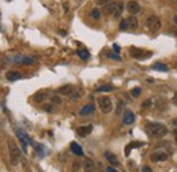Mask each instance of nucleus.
Masks as SVG:
<instances>
[{
  "mask_svg": "<svg viewBox=\"0 0 177 172\" xmlns=\"http://www.w3.org/2000/svg\"><path fill=\"white\" fill-rule=\"evenodd\" d=\"M143 144L142 142H132V144H129L127 148H125V156H128L129 153H131V149H133V148H139V146H142Z\"/></svg>",
  "mask_w": 177,
  "mask_h": 172,
  "instance_id": "5701e85b",
  "label": "nucleus"
},
{
  "mask_svg": "<svg viewBox=\"0 0 177 172\" xmlns=\"http://www.w3.org/2000/svg\"><path fill=\"white\" fill-rule=\"evenodd\" d=\"M104 156H105L106 161L111 164V165H119V160H117V157H116V156H115L113 153H112V152L106 150L105 153H104Z\"/></svg>",
  "mask_w": 177,
  "mask_h": 172,
  "instance_id": "f8f14e48",
  "label": "nucleus"
},
{
  "mask_svg": "<svg viewBox=\"0 0 177 172\" xmlns=\"http://www.w3.org/2000/svg\"><path fill=\"white\" fill-rule=\"evenodd\" d=\"M142 172H153V171H151V168L149 165H145V167L142 168Z\"/></svg>",
  "mask_w": 177,
  "mask_h": 172,
  "instance_id": "4c0bfd02",
  "label": "nucleus"
},
{
  "mask_svg": "<svg viewBox=\"0 0 177 172\" xmlns=\"http://www.w3.org/2000/svg\"><path fill=\"white\" fill-rule=\"evenodd\" d=\"M91 17H93L94 19H100V17H101L100 10H98V8H93V10H91Z\"/></svg>",
  "mask_w": 177,
  "mask_h": 172,
  "instance_id": "473e14b6",
  "label": "nucleus"
},
{
  "mask_svg": "<svg viewBox=\"0 0 177 172\" xmlns=\"http://www.w3.org/2000/svg\"><path fill=\"white\" fill-rule=\"evenodd\" d=\"M173 135H174V141H176V144H177V128L173 131Z\"/></svg>",
  "mask_w": 177,
  "mask_h": 172,
  "instance_id": "79ce46f5",
  "label": "nucleus"
},
{
  "mask_svg": "<svg viewBox=\"0 0 177 172\" xmlns=\"http://www.w3.org/2000/svg\"><path fill=\"white\" fill-rule=\"evenodd\" d=\"M8 150H10V159H11V164L12 165H17L19 163V159H21V150L18 148L12 141H8Z\"/></svg>",
  "mask_w": 177,
  "mask_h": 172,
  "instance_id": "f03ea898",
  "label": "nucleus"
},
{
  "mask_svg": "<svg viewBox=\"0 0 177 172\" xmlns=\"http://www.w3.org/2000/svg\"><path fill=\"white\" fill-rule=\"evenodd\" d=\"M113 49H115V52L117 55H119V52H120V46L117 45V44H113Z\"/></svg>",
  "mask_w": 177,
  "mask_h": 172,
  "instance_id": "58836bf2",
  "label": "nucleus"
},
{
  "mask_svg": "<svg viewBox=\"0 0 177 172\" xmlns=\"http://www.w3.org/2000/svg\"><path fill=\"white\" fill-rule=\"evenodd\" d=\"M133 122H135V113H133L132 111L127 109V111L124 112V115H123V124L129 126V124H132Z\"/></svg>",
  "mask_w": 177,
  "mask_h": 172,
  "instance_id": "6e6552de",
  "label": "nucleus"
},
{
  "mask_svg": "<svg viewBox=\"0 0 177 172\" xmlns=\"http://www.w3.org/2000/svg\"><path fill=\"white\" fill-rule=\"evenodd\" d=\"M123 10H124V3L123 1H117V8H116L113 17H115V18H119L120 15H121V12H123Z\"/></svg>",
  "mask_w": 177,
  "mask_h": 172,
  "instance_id": "4be33fe9",
  "label": "nucleus"
},
{
  "mask_svg": "<svg viewBox=\"0 0 177 172\" xmlns=\"http://www.w3.org/2000/svg\"><path fill=\"white\" fill-rule=\"evenodd\" d=\"M72 90H74V86L72 85H63L57 89V92L63 96H70L72 93Z\"/></svg>",
  "mask_w": 177,
  "mask_h": 172,
  "instance_id": "a211bd4d",
  "label": "nucleus"
},
{
  "mask_svg": "<svg viewBox=\"0 0 177 172\" xmlns=\"http://www.w3.org/2000/svg\"><path fill=\"white\" fill-rule=\"evenodd\" d=\"M21 146H22V150L26 153V152H27V144L25 142V141H21Z\"/></svg>",
  "mask_w": 177,
  "mask_h": 172,
  "instance_id": "e433bc0d",
  "label": "nucleus"
},
{
  "mask_svg": "<svg viewBox=\"0 0 177 172\" xmlns=\"http://www.w3.org/2000/svg\"><path fill=\"white\" fill-rule=\"evenodd\" d=\"M44 109L46 111V112H55L56 109H55V105L53 104H45L44 105Z\"/></svg>",
  "mask_w": 177,
  "mask_h": 172,
  "instance_id": "72a5a7b5",
  "label": "nucleus"
},
{
  "mask_svg": "<svg viewBox=\"0 0 177 172\" xmlns=\"http://www.w3.org/2000/svg\"><path fill=\"white\" fill-rule=\"evenodd\" d=\"M174 103H177V94L174 96Z\"/></svg>",
  "mask_w": 177,
  "mask_h": 172,
  "instance_id": "49530a36",
  "label": "nucleus"
},
{
  "mask_svg": "<svg viewBox=\"0 0 177 172\" xmlns=\"http://www.w3.org/2000/svg\"><path fill=\"white\" fill-rule=\"evenodd\" d=\"M34 148L37 149V152H38V154H40L41 157H44V154H45V152H44V146H42V145H38V144L35 145V144H34Z\"/></svg>",
  "mask_w": 177,
  "mask_h": 172,
  "instance_id": "2f4dec72",
  "label": "nucleus"
},
{
  "mask_svg": "<svg viewBox=\"0 0 177 172\" xmlns=\"http://www.w3.org/2000/svg\"><path fill=\"white\" fill-rule=\"evenodd\" d=\"M123 101H120V103H119V108H117V113H119L120 112V111H121V108H123Z\"/></svg>",
  "mask_w": 177,
  "mask_h": 172,
  "instance_id": "a19ab883",
  "label": "nucleus"
},
{
  "mask_svg": "<svg viewBox=\"0 0 177 172\" xmlns=\"http://www.w3.org/2000/svg\"><path fill=\"white\" fill-rule=\"evenodd\" d=\"M82 167H83L84 172H95V164L91 159H84L83 163H82Z\"/></svg>",
  "mask_w": 177,
  "mask_h": 172,
  "instance_id": "1a4fd4ad",
  "label": "nucleus"
},
{
  "mask_svg": "<svg viewBox=\"0 0 177 172\" xmlns=\"http://www.w3.org/2000/svg\"><path fill=\"white\" fill-rule=\"evenodd\" d=\"M113 90H115V86H112V85H102L100 87H97L98 93H111Z\"/></svg>",
  "mask_w": 177,
  "mask_h": 172,
  "instance_id": "aec40b11",
  "label": "nucleus"
},
{
  "mask_svg": "<svg viewBox=\"0 0 177 172\" xmlns=\"http://www.w3.org/2000/svg\"><path fill=\"white\" fill-rule=\"evenodd\" d=\"M127 10H128L129 14H132V15H136L139 11H140V6L138 1L132 0V1H128V4H127Z\"/></svg>",
  "mask_w": 177,
  "mask_h": 172,
  "instance_id": "9d476101",
  "label": "nucleus"
},
{
  "mask_svg": "<svg viewBox=\"0 0 177 172\" xmlns=\"http://www.w3.org/2000/svg\"><path fill=\"white\" fill-rule=\"evenodd\" d=\"M119 27H120V30H128V23H127V18H124V19H121V22H120V25H119Z\"/></svg>",
  "mask_w": 177,
  "mask_h": 172,
  "instance_id": "cd10ccee",
  "label": "nucleus"
},
{
  "mask_svg": "<svg viewBox=\"0 0 177 172\" xmlns=\"http://www.w3.org/2000/svg\"><path fill=\"white\" fill-rule=\"evenodd\" d=\"M94 109H95V107H94V104H87L84 105L83 108L80 109V116H88V115H91V113L94 112Z\"/></svg>",
  "mask_w": 177,
  "mask_h": 172,
  "instance_id": "dca6fc26",
  "label": "nucleus"
},
{
  "mask_svg": "<svg viewBox=\"0 0 177 172\" xmlns=\"http://www.w3.org/2000/svg\"><path fill=\"white\" fill-rule=\"evenodd\" d=\"M142 93V89L140 87H133L132 90H131V96H132L133 98H136V97H139Z\"/></svg>",
  "mask_w": 177,
  "mask_h": 172,
  "instance_id": "c756f323",
  "label": "nucleus"
},
{
  "mask_svg": "<svg viewBox=\"0 0 177 172\" xmlns=\"http://www.w3.org/2000/svg\"><path fill=\"white\" fill-rule=\"evenodd\" d=\"M153 68H154V70H158V71H164V73H166L169 70L168 66H165L164 63H155L154 66H153Z\"/></svg>",
  "mask_w": 177,
  "mask_h": 172,
  "instance_id": "393cba45",
  "label": "nucleus"
},
{
  "mask_svg": "<svg viewBox=\"0 0 177 172\" xmlns=\"http://www.w3.org/2000/svg\"><path fill=\"white\" fill-rule=\"evenodd\" d=\"M80 96H82V90L80 89H75L74 87V90H72V93H71L68 97H70L72 101H76V100H79L80 98Z\"/></svg>",
  "mask_w": 177,
  "mask_h": 172,
  "instance_id": "412c9836",
  "label": "nucleus"
},
{
  "mask_svg": "<svg viewBox=\"0 0 177 172\" xmlns=\"http://www.w3.org/2000/svg\"><path fill=\"white\" fill-rule=\"evenodd\" d=\"M105 55H106V56H108V58H109V59L119 60V62H120V60H121V58H120V56H119V55H117V53H112V52H108V51H106V52H105Z\"/></svg>",
  "mask_w": 177,
  "mask_h": 172,
  "instance_id": "c85d7f7f",
  "label": "nucleus"
},
{
  "mask_svg": "<svg viewBox=\"0 0 177 172\" xmlns=\"http://www.w3.org/2000/svg\"><path fill=\"white\" fill-rule=\"evenodd\" d=\"M11 62L17 64H25V66H30V64H34L37 60L31 56H23V55H15L14 58H11Z\"/></svg>",
  "mask_w": 177,
  "mask_h": 172,
  "instance_id": "39448f33",
  "label": "nucleus"
},
{
  "mask_svg": "<svg viewBox=\"0 0 177 172\" xmlns=\"http://www.w3.org/2000/svg\"><path fill=\"white\" fill-rule=\"evenodd\" d=\"M80 165H82V164H80V161H74V163H72V172H79V169H80Z\"/></svg>",
  "mask_w": 177,
  "mask_h": 172,
  "instance_id": "7c9ffc66",
  "label": "nucleus"
},
{
  "mask_svg": "<svg viewBox=\"0 0 177 172\" xmlns=\"http://www.w3.org/2000/svg\"><path fill=\"white\" fill-rule=\"evenodd\" d=\"M17 137L19 138V141H25L26 144H29V145H33L34 146V142L31 141V138L29 135H27L26 132H23L22 130H17Z\"/></svg>",
  "mask_w": 177,
  "mask_h": 172,
  "instance_id": "ddd939ff",
  "label": "nucleus"
},
{
  "mask_svg": "<svg viewBox=\"0 0 177 172\" xmlns=\"http://www.w3.org/2000/svg\"><path fill=\"white\" fill-rule=\"evenodd\" d=\"M146 25L147 27H149V30H151V32H158L159 29H161V26H162V22H161V19L157 17V15H151V17H149L146 21Z\"/></svg>",
  "mask_w": 177,
  "mask_h": 172,
  "instance_id": "20e7f679",
  "label": "nucleus"
},
{
  "mask_svg": "<svg viewBox=\"0 0 177 172\" xmlns=\"http://www.w3.org/2000/svg\"><path fill=\"white\" fill-rule=\"evenodd\" d=\"M116 8H117V1H111V3L105 4V7H104V12H105L106 15H113L115 11H116Z\"/></svg>",
  "mask_w": 177,
  "mask_h": 172,
  "instance_id": "9b49d317",
  "label": "nucleus"
},
{
  "mask_svg": "<svg viewBox=\"0 0 177 172\" xmlns=\"http://www.w3.org/2000/svg\"><path fill=\"white\" fill-rule=\"evenodd\" d=\"M145 130H146L147 134L150 137H153V138H162V137H165L168 134V128H166V126L162 124V123H155V122L146 123Z\"/></svg>",
  "mask_w": 177,
  "mask_h": 172,
  "instance_id": "f257e3e1",
  "label": "nucleus"
},
{
  "mask_svg": "<svg viewBox=\"0 0 177 172\" xmlns=\"http://www.w3.org/2000/svg\"><path fill=\"white\" fill-rule=\"evenodd\" d=\"M173 21H174V23L177 25V15H174V17H173Z\"/></svg>",
  "mask_w": 177,
  "mask_h": 172,
  "instance_id": "37998d69",
  "label": "nucleus"
},
{
  "mask_svg": "<svg viewBox=\"0 0 177 172\" xmlns=\"http://www.w3.org/2000/svg\"><path fill=\"white\" fill-rule=\"evenodd\" d=\"M127 23H128V30H136L138 29V19L135 15H131L127 18Z\"/></svg>",
  "mask_w": 177,
  "mask_h": 172,
  "instance_id": "6ab92c4d",
  "label": "nucleus"
},
{
  "mask_svg": "<svg viewBox=\"0 0 177 172\" xmlns=\"http://www.w3.org/2000/svg\"><path fill=\"white\" fill-rule=\"evenodd\" d=\"M93 131V124H87V126H82L78 128V134L80 137H87L90 132Z\"/></svg>",
  "mask_w": 177,
  "mask_h": 172,
  "instance_id": "4468645a",
  "label": "nucleus"
},
{
  "mask_svg": "<svg viewBox=\"0 0 177 172\" xmlns=\"http://www.w3.org/2000/svg\"><path fill=\"white\" fill-rule=\"evenodd\" d=\"M98 107H100V109H101L104 113H109V112H112V109H113L112 100L109 98V97H106V96L98 98Z\"/></svg>",
  "mask_w": 177,
  "mask_h": 172,
  "instance_id": "7ed1b4c3",
  "label": "nucleus"
},
{
  "mask_svg": "<svg viewBox=\"0 0 177 172\" xmlns=\"http://www.w3.org/2000/svg\"><path fill=\"white\" fill-rule=\"evenodd\" d=\"M76 53H78V56H79L82 60H88V58H90V53H88L86 49H79L76 51Z\"/></svg>",
  "mask_w": 177,
  "mask_h": 172,
  "instance_id": "b1692460",
  "label": "nucleus"
},
{
  "mask_svg": "<svg viewBox=\"0 0 177 172\" xmlns=\"http://www.w3.org/2000/svg\"><path fill=\"white\" fill-rule=\"evenodd\" d=\"M151 161H154V163H161V161H166L168 160V154L165 153V152H161V150H158V152H154V153L150 156Z\"/></svg>",
  "mask_w": 177,
  "mask_h": 172,
  "instance_id": "0eeeda50",
  "label": "nucleus"
},
{
  "mask_svg": "<svg viewBox=\"0 0 177 172\" xmlns=\"http://www.w3.org/2000/svg\"><path fill=\"white\" fill-rule=\"evenodd\" d=\"M97 1V4H102V6H105L108 4V3H111V1H113V0H95Z\"/></svg>",
  "mask_w": 177,
  "mask_h": 172,
  "instance_id": "c9c22d12",
  "label": "nucleus"
},
{
  "mask_svg": "<svg viewBox=\"0 0 177 172\" xmlns=\"http://www.w3.org/2000/svg\"><path fill=\"white\" fill-rule=\"evenodd\" d=\"M150 51H143V49H138V48H131V56L135 59H147L151 56Z\"/></svg>",
  "mask_w": 177,
  "mask_h": 172,
  "instance_id": "423d86ee",
  "label": "nucleus"
},
{
  "mask_svg": "<svg viewBox=\"0 0 177 172\" xmlns=\"http://www.w3.org/2000/svg\"><path fill=\"white\" fill-rule=\"evenodd\" d=\"M44 98H45V94L42 93V92H38V93H35L34 94V101H37V103L44 101Z\"/></svg>",
  "mask_w": 177,
  "mask_h": 172,
  "instance_id": "bb28decb",
  "label": "nucleus"
},
{
  "mask_svg": "<svg viewBox=\"0 0 177 172\" xmlns=\"http://www.w3.org/2000/svg\"><path fill=\"white\" fill-rule=\"evenodd\" d=\"M6 78H7L10 82H15V81H18V79L22 78V74L19 73V71H8V73L6 74Z\"/></svg>",
  "mask_w": 177,
  "mask_h": 172,
  "instance_id": "f3484780",
  "label": "nucleus"
},
{
  "mask_svg": "<svg viewBox=\"0 0 177 172\" xmlns=\"http://www.w3.org/2000/svg\"><path fill=\"white\" fill-rule=\"evenodd\" d=\"M64 10H66V12H67V11H68V4H67V3H66V4H64Z\"/></svg>",
  "mask_w": 177,
  "mask_h": 172,
  "instance_id": "c03bdc74",
  "label": "nucleus"
},
{
  "mask_svg": "<svg viewBox=\"0 0 177 172\" xmlns=\"http://www.w3.org/2000/svg\"><path fill=\"white\" fill-rule=\"evenodd\" d=\"M150 105H151V100H146V101H143V103H142V108L143 109L150 108Z\"/></svg>",
  "mask_w": 177,
  "mask_h": 172,
  "instance_id": "f704fd0d",
  "label": "nucleus"
},
{
  "mask_svg": "<svg viewBox=\"0 0 177 172\" xmlns=\"http://www.w3.org/2000/svg\"><path fill=\"white\" fill-rule=\"evenodd\" d=\"M106 172H119V171H117V169H115V168H113V167L111 165V167L106 168Z\"/></svg>",
  "mask_w": 177,
  "mask_h": 172,
  "instance_id": "ea45409f",
  "label": "nucleus"
},
{
  "mask_svg": "<svg viewBox=\"0 0 177 172\" xmlns=\"http://www.w3.org/2000/svg\"><path fill=\"white\" fill-rule=\"evenodd\" d=\"M63 101H62V97L60 96H56V94H53L50 96V104L53 105H60Z\"/></svg>",
  "mask_w": 177,
  "mask_h": 172,
  "instance_id": "a878e982",
  "label": "nucleus"
},
{
  "mask_svg": "<svg viewBox=\"0 0 177 172\" xmlns=\"http://www.w3.org/2000/svg\"><path fill=\"white\" fill-rule=\"evenodd\" d=\"M70 150L74 154H76V156H83V149H82V146H80L79 144H76V142H71Z\"/></svg>",
  "mask_w": 177,
  "mask_h": 172,
  "instance_id": "2eb2a0df",
  "label": "nucleus"
},
{
  "mask_svg": "<svg viewBox=\"0 0 177 172\" xmlns=\"http://www.w3.org/2000/svg\"><path fill=\"white\" fill-rule=\"evenodd\" d=\"M173 124H174V126L177 127V119H176V120H174V122H173Z\"/></svg>",
  "mask_w": 177,
  "mask_h": 172,
  "instance_id": "a18cd8bd",
  "label": "nucleus"
}]
</instances>
